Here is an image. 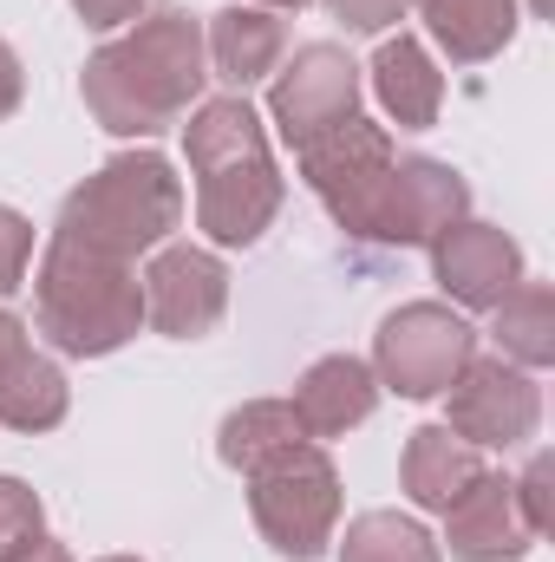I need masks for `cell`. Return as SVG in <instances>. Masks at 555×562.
<instances>
[{"label": "cell", "instance_id": "5bb4252c", "mask_svg": "<svg viewBox=\"0 0 555 562\" xmlns=\"http://www.w3.org/2000/svg\"><path fill=\"white\" fill-rule=\"evenodd\" d=\"M294 419L307 438H340V431H353V425L373 419V406H380V380H373V367L366 360H353V353H327V360H314L307 373H301V386H294Z\"/></svg>", "mask_w": 555, "mask_h": 562}, {"label": "cell", "instance_id": "f1b7e54d", "mask_svg": "<svg viewBox=\"0 0 555 562\" xmlns=\"http://www.w3.org/2000/svg\"><path fill=\"white\" fill-rule=\"evenodd\" d=\"M26 353H33V340H26V321L0 307V380H7V373L26 360Z\"/></svg>", "mask_w": 555, "mask_h": 562}, {"label": "cell", "instance_id": "e0dca14e", "mask_svg": "<svg viewBox=\"0 0 555 562\" xmlns=\"http://www.w3.org/2000/svg\"><path fill=\"white\" fill-rule=\"evenodd\" d=\"M477 471H484L477 445H464L451 425H418L412 438H406V458H399L406 497H412L418 510H438V517L464 497V484H471Z\"/></svg>", "mask_w": 555, "mask_h": 562}, {"label": "cell", "instance_id": "8fae6325", "mask_svg": "<svg viewBox=\"0 0 555 562\" xmlns=\"http://www.w3.org/2000/svg\"><path fill=\"white\" fill-rule=\"evenodd\" d=\"M471 216V183L464 170H451L444 157H399L393 164V190H386V216H380V243L393 249H431L451 223Z\"/></svg>", "mask_w": 555, "mask_h": 562}, {"label": "cell", "instance_id": "44dd1931", "mask_svg": "<svg viewBox=\"0 0 555 562\" xmlns=\"http://www.w3.org/2000/svg\"><path fill=\"white\" fill-rule=\"evenodd\" d=\"M66 406H72V393H66V373H59V360H46V353H26L7 380H0V425L7 431H53V425L66 419Z\"/></svg>", "mask_w": 555, "mask_h": 562}, {"label": "cell", "instance_id": "8992f818", "mask_svg": "<svg viewBox=\"0 0 555 562\" xmlns=\"http://www.w3.org/2000/svg\"><path fill=\"white\" fill-rule=\"evenodd\" d=\"M249 510H256V530L269 537V550L294 562L327 557V543L340 530V471H333V458L314 438L269 458L262 471H249Z\"/></svg>", "mask_w": 555, "mask_h": 562}, {"label": "cell", "instance_id": "d6986e66", "mask_svg": "<svg viewBox=\"0 0 555 562\" xmlns=\"http://www.w3.org/2000/svg\"><path fill=\"white\" fill-rule=\"evenodd\" d=\"M294 445H307V431L294 419V406L287 400H249V406H236L223 431H216V458L229 464V471H262L269 458L281 451H294Z\"/></svg>", "mask_w": 555, "mask_h": 562}, {"label": "cell", "instance_id": "484cf974", "mask_svg": "<svg viewBox=\"0 0 555 562\" xmlns=\"http://www.w3.org/2000/svg\"><path fill=\"white\" fill-rule=\"evenodd\" d=\"M327 13L347 33H386L393 20H406V0H327Z\"/></svg>", "mask_w": 555, "mask_h": 562}, {"label": "cell", "instance_id": "cb8c5ba5", "mask_svg": "<svg viewBox=\"0 0 555 562\" xmlns=\"http://www.w3.org/2000/svg\"><path fill=\"white\" fill-rule=\"evenodd\" d=\"M33 269V223L0 203V294H13Z\"/></svg>", "mask_w": 555, "mask_h": 562}, {"label": "cell", "instance_id": "3957f363", "mask_svg": "<svg viewBox=\"0 0 555 562\" xmlns=\"http://www.w3.org/2000/svg\"><path fill=\"white\" fill-rule=\"evenodd\" d=\"M33 327L66 360H105L144 327V281L138 262L92 256L79 243H46L33 276Z\"/></svg>", "mask_w": 555, "mask_h": 562}, {"label": "cell", "instance_id": "d6a6232c", "mask_svg": "<svg viewBox=\"0 0 555 562\" xmlns=\"http://www.w3.org/2000/svg\"><path fill=\"white\" fill-rule=\"evenodd\" d=\"M530 7H536V13H550V0H530Z\"/></svg>", "mask_w": 555, "mask_h": 562}, {"label": "cell", "instance_id": "4fadbf2b", "mask_svg": "<svg viewBox=\"0 0 555 562\" xmlns=\"http://www.w3.org/2000/svg\"><path fill=\"white\" fill-rule=\"evenodd\" d=\"M536 537H530V524H523V510H517V491H510V477L503 471H477L471 484H464V497L444 510V550L457 562H517L530 550Z\"/></svg>", "mask_w": 555, "mask_h": 562}, {"label": "cell", "instance_id": "f546056e", "mask_svg": "<svg viewBox=\"0 0 555 562\" xmlns=\"http://www.w3.org/2000/svg\"><path fill=\"white\" fill-rule=\"evenodd\" d=\"M7 562H72V550H66L59 537H33L20 557H7Z\"/></svg>", "mask_w": 555, "mask_h": 562}, {"label": "cell", "instance_id": "7c38bea8", "mask_svg": "<svg viewBox=\"0 0 555 562\" xmlns=\"http://www.w3.org/2000/svg\"><path fill=\"white\" fill-rule=\"evenodd\" d=\"M431 276H438V288H444L457 307L490 314V307L523 281V249H517V236H503L497 223L464 216V223H451V229L431 243Z\"/></svg>", "mask_w": 555, "mask_h": 562}, {"label": "cell", "instance_id": "6da1fadb", "mask_svg": "<svg viewBox=\"0 0 555 562\" xmlns=\"http://www.w3.org/2000/svg\"><path fill=\"white\" fill-rule=\"evenodd\" d=\"M203 79H209L203 20L190 7H150L125 40L86 59L79 92L112 138H157L196 105Z\"/></svg>", "mask_w": 555, "mask_h": 562}, {"label": "cell", "instance_id": "9a60e30c", "mask_svg": "<svg viewBox=\"0 0 555 562\" xmlns=\"http://www.w3.org/2000/svg\"><path fill=\"white\" fill-rule=\"evenodd\" d=\"M203 53H209L216 79H229V86L242 92V86L269 79V72L281 66V53H287V26H281V13H269V7L236 0V7L209 13V40H203Z\"/></svg>", "mask_w": 555, "mask_h": 562}, {"label": "cell", "instance_id": "2e32d148", "mask_svg": "<svg viewBox=\"0 0 555 562\" xmlns=\"http://www.w3.org/2000/svg\"><path fill=\"white\" fill-rule=\"evenodd\" d=\"M373 92H380V105L399 132H431L438 112H444V72L431 66V53L412 33H399L373 53Z\"/></svg>", "mask_w": 555, "mask_h": 562}, {"label": "cell", "instance_id": "7a4b0ae2", "mask_svg": "<svg viewBox=\"0 0 555 562\" xmlns=\"http://www.w3.org/2000/svg\"><path fill=\"white\" fill-rule=\"evenodd\" d=\"M190 177H196V229L216 249H249L281 210V170L269 150V125L242 92L203 99L183 125Z\"/></svg>", "mask_w": 555, "mask_h": 562}, {"label": "cell", "instance_id": "52a82bcc", "mask_svg": "<svg viewBox=\"0 0 555 562\" xmlns=\"http://www.w3.org/2000/svg\"><path fill=\"white\" fill-rule=\"evenodd\" d=\"M471 353L477 327L464 314H451L444 301H406L373 334V380L393 386L399 400H438L471 367Z\"/></svg>", "mask_w": 555, "mask_h": 562}, {"label": "cell", "instance_id": "1f68e13d", "mask_svg": "<svg viewBox=\"0 0 555 562\" xmlns=\"http://www.w3.org/2000/svg\"><path fill=\"white\" fill-rule=\"evenodd\" d=\"M99 562H144V557H99Z\"/></svg>", "mask_w": 555, "mask_h": 562}, {"label": "cell", "instance_id": "603a6c76", "mask_svg": "<svg viewBox=\"0 0 555 562\" xmlns=\"http://www.w3.org/2000/svg\"><path fill=\"white\" fill-rule=\"evenodd\" d=\"M33 537H46V504H39V491L20 484V477H0V562L20 557Z\"/></svg>", "mask_w": 555, "mask_h": 562}, {"label": "cell", "instance_id": "4316f807", "mask_svg": "<svg viewBox=\"0 0 555 562\" xmlns=\"http://www.w3.org/2000/svg\"><path fill=\"white\" fill-rule=\"evenodd\" d=\"M72 13L86 20V26H125V20H144L150 13V0H72Z\"/></svg>", "mask_w": 555, "mask_h": 562}, {"label": "cell", "instance_id": "4dcf8cb0", "mask_svg": "<svg viewBox=\"0 0 555 562\" xmlns=\"http://www.w3.org/2000/svg\"><path fill=\"white\" fill-rule=\"evenodd\" d=\"M249 7H269V13H301L307 0H249Z\"/></svg>", "mask_w": 555, "mask_h": 562}, {"label": "cell", "instance_id": "5b68a950", "mask_svg": "<svg viewBox=\"0 0 555 562\" xmlns=\"http://www.w3.org/2000/svg\"><path fill=\"white\" fill-rule=\"evenodd\" d=\"M301 157V177L307 190L320 196V210L353 236V243H380V216H386V190H393V132L373 125V119H347L333 132H320L314 144L294 150Z\"/></svg>", "mask_w": 555, "mask_h": 562}, {"label": "cell", "instance_id": "d4e9b609", "mask_svg": "<svg viewBox=\"0 0 555 562\" xmlns=\"http://www.w3.org/2000/svg\"><path fill=\"white\" fill-rule=\"evenodd\" d=\"M550 451H536L530 464H523V477H510V491H517V510H523V524H530V537H543L550 530Z\"/></svg>", "mask_w": 555, "mask_h": 562}, {"label": "cell", "instance_id": "7402d4cb", "mask_svg": "<svg viewBox=\"0 0 555 562\" xmlns=\"http://www.w3.org/2000/svg\"><path fill=\"white\" fill-rule=\"evenodd\" d=\"M438 557H444L438 537L418 517H399V510H366L340 537V562H438Z\"/></svg>", "mask_w": 555, "mask_h": 562}, {"label": "cell", "instance_id": "9c48e42d", "mask_svg": "<svg viewBox=\"0 0 555 562\" xmlns=\"http://www.w3.org/2000/svg\"><path fill=\"white\" fill-rule=\"evenodd\" d=\"M360 112V66L347 59V46L333 40H307L287 66L275 72V92H269V119L294 150L314 144L320 132L347 125Z\"/></svg>", "mask_w": 555, "mask_h": 562}, {"label": "cell", "instance_id": "83f0119b", "mask_svg": "<svg viewBox=\"0 0 555 562\" xmlns=\"http://www.w3.org/2000/svg\"><path fill=\"white\" fill-rule=\"evenodd\" d=\"M20 99H26V66H20V53L0 40V119H13Z\"/></svg>", "mask_w": 555, "mask_h": 562}, {"label": "cell", "instance_id": "ac0fdd59", "mask_svg": "<svg viewBox=\"0 0 555 562\" xmlns=\"http://www.w3.org/2000/svg\"><path fill=\"white\" fill-rule=\"evenodd\" d=\"M431 26V40L457 59V66H484L517 40L523 0H412Z\"/></svg>", "mask_w": 555, "mask_h": 562}, {"label": "cell", "instance_id": "30bf717a", "mask_svg": "<svg viewBox=\"0 0 555 562\" xmlns=\"http://www.w3.org/2000/svg\"><path fill=\"white\" fill-rule=\"evenodd\" d=\"M144 321L170 340H203L229 307V262L196 243H157L144 269Z\"/></svg>", "mask_w": 555, "mask_h": 562}, {"label": "cell", "instance_id": "ffe728a7", "mask_svg": "<svg viewBox=\"0 0 555 562\" xmlns=\"http://www.w3.org/2000/svg\"><path fill=\"white\" fill-rule=\"evenodd\" d=\"M490 334H497V347H503V360H517V367H550L555 360V288L550 281H517L497 307H490Z\"/></svg>", "mask_w": 555, "mask_h": 562}, {"label": "cell", "instance_id": "277c9868", "mask_svg": "<svg viewBox=\"0 0 555 562\" xmlns=\"http://www.w3.org/2000/svg\"><path fill=\"white\" fill-rule=\"evenodd\" d=\"M177 223H183V183H177L170 157H157V150H125V157L99 164V170L59 203L53 236H59V243H79V249H92V256H112V262H138V256H150Z\"/></svg>", "mask_w": 555, "mask_h": 562}, {"label": "cell", "instance_id": "ba28073f", "mask_svg": "<svg viewBox=\"0 0 555 562\" xmlns=\"http://www.w3.org/2000/svg\"><path fill=\"white\" fill-rule=\"evenodd\" d=\"M451 431L477 451H517L543 425V386L530 367L503 353H471V367L451 380Z\"/></svg>", "mask_w": 555, "mask_h": 562}]
</instances>
